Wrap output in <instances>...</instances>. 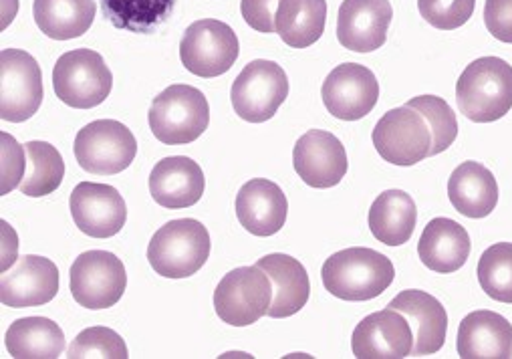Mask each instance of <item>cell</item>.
<instances>
[{"instance_id":"6da1fadb","label":"cell","mask_w":512,"mask_h":359,"mask_svg":"<svg viewBox=\"0 0 512 359\" xmlns=\"http://www.w3.org/2000/svg\"><path fill=\"white\" fill-rule=\"evenodd\" d=\"M321 279L337 299L371 301L394 283L396 269L386 255L353 247L331 255L321 269Z\"/></svg>"},{"instance_id":"7a4b0ae2","label":"cell","mask_w":512,"mask_h":359,"mask_svg":"<svg viewBox=\"0 0 512 359\" xmlns=\"http://www.w3.org/2000/svg\"><path fill=\"white\" fill-rule=\"evenodd\" d=\"M460 113L474 124H492L512 109V65L498 57L472 61L456 83Z\"/></svg>"},{"instance_id":"3957f363","label":"cell","mask_w":512,"mask_h":359,"mask_svg":"<svg viewBox=\"0 0 512 359\" xmlns=\"http://www.w3.org/2000/svg\"><path fill=\"white\" fill-rule=\"evenodd\" d=\"M210 234L194 218H180L164 224L148 245L152 269L166 279H186L196 275L210 257Z\"/></svg>"},{"instance_id":"277c9868","label":"cell","mask_w":512,"mask_h":359,"mask_svg":"<svg viewBox=\"0 0 512 359\" xmlns=\"http://www.w3.org/2000/svg\"><path fill=\"white\" fill-rule=\"evenodd\" d=\"M148 122L152 134L162 144H192L208 130L210 105L200 89L176 83L152 101Z\"/></svg>"},{"instance_id":"5b68a950","label":"cell","mask_w":512,"mask_h":359,"mask_svg":"<svg viewBox=\"0 0 512 359\" xmlns=\"http://www.w3.org/2000/svg\"><path fill=\"white\" fill-rule=\"evenodd\" d=\"M289 97V79L281 65L267 59L250 61L230 89L232 107L248 124H265Z\"/></svg>"},{"instance_id":"8992f818","label":"cell","mask_w":512,"mask_h":359,"mask_svg":"<svg viewBox=\"0 0 512 359\" xmlns=\"http://www.w3.org/2000/svg\"><path fill=\"white\" fill-rule=\"evenodd\" d=\"M77 164L95 176H113L132 166L138 140L115 119H97L79 130L73 146Z\"/></svg>"},{"instance_id":"52a82bcc","label":"cell","mask_w":512,"mask_h":359,"mask_svg":"<svg viewBox=\"0 0 512 359\" xmlns=\"http://www.w3.org/2000/svg\"><path fill=\"white\" fill-rule=\"evenodd\" d=\"M273 283L259 267H238L222 277L214 291V309L222 323L248 327L269 315Z\"/></svg>"},{"instance_id":"ba28073f","label":"cell","mask_w":512,"mask_h":359,"mask_svg":"<svg viewBox=\"0 0 512 359\" xmlns=\"http://www.w3.org/2000/svg\"><path fill=\"white\" fill-rule=\"evenodd\" d=\"M113 87V75L103 57L93 49H75L59 57L53 69L57 97L75 109L101 105Z\"/></svg>"},{"instance_id":"9c48e42d","label":"cell","mask_w":512,"mask_h":359,"mask_svg":"<svg viewBox=\"0 0 512 359\" xmlns=\"http://www.w3.org/2000/svg\"><path fill=\"white\" fill-rule=\"evenodd\" d=\"M240 55L236 33L222 21L192 23L180 41V61L196 77L214 79L232 69Z\"/></svg>"},{"instance_id":"30bf717a","label":"cell","mask_w":512,"mask_h":359,"mask_svg":"<svg viewBox=\"0 0 512 359\" xmlns=\"http://www.w3.org/2000/svg\"><path fill=\"white\" fill-rule=\"evenodd\" d=\"M43 73L33 55L21 49L0 53V117L23 124L43 103Z\"/></svg>"},{"instance_id":"8fae6325","label":"cell","mask_w":512,"mask_h":359,"mask_svg":"<svg viewBox=\"0 0 512 359\" xmlns=\"http://www.w3.org/2000/svg\"><path fill=\"white\" fill-rule=\"evenodd\" d=\"M371 140L377 154L394 166H414L430 158V130L424 117L410 105L383 113Z\"/></svg>"},{"instance_id":"7c38bea8","label":"cell","mask_w":512,"mask_h":359,"mask_svg":"<svg viewBox=\"0 0 512 359\" xmlns=\"http://www.w3.org/2000/svg\"><path fill=\"white\" fill-rule=\"evenodd\" d=\"M71 295L85 309H109L127 287L123 263L107 251H87L71 265Z\"/></svg>"},{"instance_id":"4fadbf2b","label":"cell","mask_w":512,"mask_h":359,"mask_svg":"<svg viewBox=\"0 0 512 359\" xmlns=\"http://www.w3.org/2000/svg\"><path fill=\"white\" fill-rule=\"evenodd\" d=\"M321 97L333 117L343 122H357L377 105L379 83L365 65L343 63L327 75Z\"/></svg>"},{"instance_id":"5bb4252c","label":"cell","mask_w":512,"mask_h":359,"mask_svg":"<svg viewBox=\"0 0 512 359\" xmlns=\"http://www.w3.org/2000/svg\"><path fill=\"white\" fill-rule=\"evenodd\" d=\"M351 347L359 359H404L414 351V331L400 311L388 307L355 327Z\"/></svg>"},{"instance_id":"9a60e30c","label":"cell","mask_w":512,"mask_h":359,"mask_svg":"<svg viewBox=\"0 0 512 359\" xmlns=\"http://www.w3.org/2000/svg\"><path fill=\"white\" fill-rule=\"evenodd\" d=\"M392 19L390 0H343L337 17V39L355 53L377 51L388 41Z\"/></svg>"},{"instance_id":"2e32d148","label":"cell","mask_w":512,"mask_h":359,"mask_svg":"<svg viewBox=\"0 0 512 359\" xmlns=\"http://www.w3.org/2000/svg\"><path fill=\"white\" fill-rule=\"evenodd\" d=\"M71 214L77 228L91 238H109L121 232L127 220L123 196L109 184L81 182L71 192Z\"/></svg>"},{"instance_id":"e0dca14e","label":"cell","mask_w":512,"mask_h":359,"mask_svg":"<svg viewBox=\"0 0 512 359\" xmlns=\"http://www.w3.org/2000/svg\"><path fill=\"white\" fill-rule=\"evenodd\" d=\"M295 172L311 188H333L347 174V152L339 138L323 130H309L293 150Z\"/></svg>"},{"instance_id":"ac0fdd59","label":"cell","mask_w":512,"mask_h":359,"mask_svg":"<svg viewBox=\"0 0 512 359\" xmlns=\"http://www.w3.org/2000/svg\"><path fill=\"white\" fill-rule=\"evenodd\" d=\"M59 293V269L53 261L25 255L17 265L3 273L0 301L13 309L39 307L53 301Z\"/></svg>"},{"instance_id":"d6986e66","label":"cell","mask_w":512,"mask_h":359,"mask_svg":"<svg viewBox=\"0 0 512 359\" xmlns=\"http://www.w3.org/2000/svg\"><path fill=\"white\" fill-rule=\"evenodd\" d=\"M289 214V202L279 184L254 178L248 180L236 196V216L244 230L254 236L277 234Z\"/></svg>"},{"instance_id":"ffe728a7","label":"cell","mask_w":512,"mask_h":359,"mask_svg":"<svg viewBox=\"0 0 512 359\" xmlns=\"http://www.w3.org/2000/svg\"><path fill=\"white\" fill-rule=\"evenodd\" d=\"M388 307L400 311L410 321L414 331L412 355H432L444 347L448 333V313L436 297L426 291L408 289L394 297Z\"/></svg>"},{"instance_id":"44dd1931","label":"cell","mask_w":512,"mask_h":359,"mask_svg":"<svg viewBox=\"0 0 512 359\" xmlns=\"http://www.w3.org/2000/svg\"><path fill=\"white\" fill-rule=\"evenodd\" d=\"M204 188L202 168L186 156L164 158L150 174V194L164 208H190L200 202Z\"/></svg>"},{"instance_id":"7402d4cb","label":"cell","mask_w":512,"mask_h":359,"mask_svg":"<svg viewBox=\"0 0 512 359\" xmlns=\"http://www.w3.org/2000/svg\"><path fill=\"white\" fill-rule=\"evenodd\" d=\"M458 355L462 359H510L512 323L488 309L466 315L458 329Z\"/></svg>"},{"instance_id":"603a6c76","label":"cell","mask_w":512,"mask_h":359,"mask_svg":"<svg viewBox=\"0 0 512 359\" xmlns=\"http://www.w3.org/2000/svg\"><path fill=\"white\" fill-rule=\"evenodd\" d=\"M472 243L468 230L450 218H434L426 224L418 255L420 261L434 273H456L462 269L470 257Z\"/></svg>"},{"instance_id":"cb8c5ba5","label":"cell","mask_w":512,"mask_h":359,"mask_svg":"<svg viewBox=\"0 0 512 359\" xmlns=\"http://www.w3.org/2000/svg\"><path fill=\"white\" fill-rule=\"evenodd\" d=\"M259 265L273 283V303L269 307V317L285 319L299 313L311 295V283L305 267L289 255H267Z\"/></svg>"},{"instance_id":"d4e9b609","label":"cell","mask_w":512,"mask_h":359,"mask_svg":"<svg viewBox=\"0 0 512 359\" xmlns=\"http://www.w3.org/2000/svg\"><path fill=\"white\" fill-rule=\"evenodd\" d=\"M448 198L456 212L468 218H486L498 204L496 178L480 162H464L448 180Z\"/></svg>"},{"instance_id":"484cf974","label":"cell","mask_w":512,"mask_h":359,"mask_svg":"<svg viewBox=\"0 0 512 359\" xmlns=\"http://www.w3.org/2000/svg\"><path fill=\"white\" fill-rule=\"evenodd\" d=\"M367 220L371 234L379 243L388 247H402L416 230V202L404 190H386L371 204Z\"/></svg>"},{"instance_id":"4316f807","label":"cell","mask_w":512,"mask_h":359,"mask_svg":"<svg viewBox=\"0 0 512 359\" xmlns=\"http://www.w3.org/2000/svg\"><path fill=\"white\" fill-rule=\"evenodd\" d=\"M327 3L325 0H279L277 33L293 49L315 45L325 33Z\"/></svg>"},{"instance_id":"83f0119b","label":"cell","mask_w":512,"mask_h":359,"mask_svg":"<svg viewBox=\"0 0 512 359\" xmlns=\"http://www.w3.org/2000/svg\"><path fill=\"white\" fill-rule=\"evenodd\" d=\"M33 17L49 39H77L93 25L95 0H35Z\"/></svg>"},{"instance_id":"f1b7e54d","label":"cell","mask_w":512,"mask_h":359,"mask_svg":"<svg viewBox=\"0 0 512 359\" xmlns=\"http://www.w3.org/2000/svg\"><path fill=\"white\" fill-rule=\"evenodd\" d=\"M5 345L17 359H57L65 351V335L47 317H25L9 327Z\"/></svg>"},{"instance_id":"f546056e","label":"cell","mask_w":512,"mask_h":359,"mask_svg":"<svg viewBox=\"0 0 512 359\" xmlns=\"http://www.w3.org/2000/svg\"><path fill=\"white\" fill-rule=\"evenodd\" d=\"M103 17L121 31L150 35L172 15L176 0H99Z\"/></svg>"},{"instance_id":"4dcf8cb0","label":"cell","mask_w":512,"mask_h":359,"mask_svg":"<svg viewBox=\"0 0 512 359\" xmlns=\"http://www.w3.org/2000/svg\"><path fill=\"white\" fill-rule=\"evenodd\" d=\"M27 150V172L21 182V192L31 198H43L53 194L65 176V162L59 150L47 142H29Z\"/></svg>"},{"instance_id":"1f68e13d","label":"cell","mask_w":512,"mask_h":359,"mask_svg":"<svg viewBox=\"0 0 512 359\" xmlns=\"http://www.w3.org/2000/svg\"><path fill=\"white\" fill-rule=\"evenodd\" d=\"M478 281L490 299L512 303V243H496L482 253Z\"/></svg>"},{"instance_id":"d6a6232c","label":"cell","mask_w":512,"mask_h":359,"mask_svg":"<svg viewBox=\"0 0 512 359\" xmlns=\"http://www.w3.org/2000/svg\"><path fill=\"white\" fill-rule=\"evenodd\" d=\"M406 105H410L424 117V122L432 136L430 156H438V154L446 152L456 142V138H458L456 113L442 97L420 95V97H412Z\"/></svg>"},{"instance_id":"836d02e7","label":"cell","mask_w":512,"mask_h":359,"mask_svg":"<svg viewBox=\"0 0 512 359\" xmlns=\"http://www.w3.org/2000/svg\"><path fill=\"white\" fill-rule=\"evenodd\" d=\"M69 359L85 357H105V359H127L125 341L109 327H89L81 331L67 349Z\"/></svg>"},{"instance_id":"e575fe53","label":"cell","mask_w":512,"mask_h":359,"mask_svg":"<svg viewBox=\"0 0 512 359\" xmlns=\"http://www.w3.org/2000/svg\"><path fill=\"white\" fill-rule=\"evenodd\" d=\"M474 7L476 0H418L422 19L440 31H454L466 25Z\"/></svg>"},{"instance_id":"d590c367","label":"cell","mask_w":512,"mask_h":359,"mask_svg":"<svg viewBox=\"0 0 512 359\" xmlns=\"http://www.w3.org/2000/svg\"><path fill=\"white\" fill-rule=\"evenodd\" d=\"M279 0H242L240 13L248 27H252L256 33H277L275 17H277Z\"/></svg>"},{"instance_id":"8d00e7d4","label":"cell","mask_w":512,"mask_h":359,"mask_svg":"<svg viewBox=\"0 0 512 359\" xmlns=\"http://www.w3.org/2000/svg\"><path fill=\"white\" fill-rule=\"evenodd\" d=\"M484 25L494 39L512 43V0H486Z\"/></svg>"},{"instance_id":"74e56055","label":"cell","mask_w":512,"mask_h":359,"mask_svg":"<svg viewBox=\"0 0 512 359\" xmlns=\"http://www.w3.org/2000/svg\"><path fill=\"white\" fill-rule=\"evenodd\" d=\"M27 172V150L13 138V158L7 144H3V196L21 186V178Z\"/></svg>"}]
</instances>
